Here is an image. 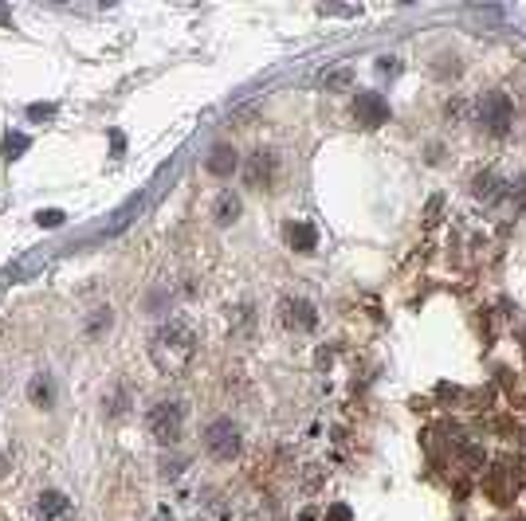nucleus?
Returning a JSON list of instances; mask_svg holds the SVG:
<instances>
[{
  "label": "nucleus",
  "instance_id": "obj_1",
  "mask_svg": "<svg viewBox=\"0 0 526 521\" xmlns=\"http://www.w3.org/2000/svg\"><path fill=\"white\" fill-rule=\"evenodd\" d=\"M150 356L169 377L181 372L197 356V326L189 322V318H169V322H161V329L150 341Z\"/></svg>",
  "mask_w": 526,
  "mask_h": 521
},
{
  "label": "nucleus",
  "instance_id": "obj_2",
  "mask_svg": "<svg viewBox=\"0 0 526 521\" xmlns=\"http://www.w3.org/2000/svg\"><path fill=\"white\" fill-rule=\"evenodd\" d=\"M146 432L158 439L161 447H174L181 432H185V404L181 400H161L146 411Z\"/></svg>",
  "mask_w": 526,
  "mask_h": 521
},
{
  "label": "nucleus",
  "instance_id": "obj_3",
  "mask_svg": "<svg viewBox=\"0 0 526 521\" xmlns=\"http://www.w3.org/2000/svg\"><path fill=\"white\" fill-rule=\"evenodd\" d=\"M244 447V435H240V424H232L228 416L213 419V424L205 427V451L213 455L216 463H232L236 455H240Z\"/></svg>",
  "mask_w": 526,
  "mask_h": 521
},
{
  "label": "nucleus",
  "instance_id": "obj_4",
  "mask_svg": "<svg viewBox=\"0 0 526 521\" xmlns=\"http://www.w3.org/2000/svg\"><path fill=\"white\" fill-rule=\"evenodd\" d=\"M476 118L487 134L503 137L511 130V98L499 95V90H487V95H479V103H476Z\"/></svg>",
  "mask_w": 526,
  "mask_h": 521
},
{
  "label": "nucleus",
  "instance_id": "obj_5",
  "mask_svg": "<svg viewBox=\"0 0 526 521\" xmlns=\"http://www.w3.org/2000/svg\"><path fill=\"white\" fill-rule=\"evenodd\" d=\"M487 494L499 502V506H507V502H514V494L522 490V471L519 466H511V463H499L491 474H487Z\"/></svg>",
  "mask_w": 526,
  "mask_h": 521
},
{
  "label": "nucleus",
  "instance_id": "obj_6",
  "mask_svg": "<svg viewBox=\"0 0 526 521\" xmlns=\"http://www.w3.org/2000/svg\"><path fill=\"white\" fill-rule=\"evenodd\" d=\"M279 318H283V326L295 329V333H311V329L319 326V310L306 298H283L279 302Z\"/></svg>",
  "mask_w": 526,
  "mask_h": 521
},
{
  "label": "nucleus",
  "instance_id": "obj_7",
  "mask_svg": "<svg viewBox=\"0 0 526 521\" xmlns=\"http://www.w3.org/2000/svg\"><path fill=\"white\" fill-rule=\"evenodd\" d=\"M353 114H358V126H366V130H377V126H385L389 118V103L374 90H361L358 98H353Z\"/></svg>",
  "mask_w": 526,
  "mask_h": 521
},
{
  "label": "nucleus",
  "instance_id": "obj_8",
  "mask_svg": "<svg viewBox=\"0 0 526 521\" xmlns=\"http://www.w3.org/2000/svg\"><path fill=\"white\" fill-rule=\"evenodd\" d=\"M56 400H59L56 377H51V372H32V380H28V404L40 408V411H51V408H56Z\"/></svg>",
  "mask_w": 526,
  "mask_h": 521
},
{
  "label": "nucleus",
  "instance_id": "obj_9",
  "mask_svg": "<svg viewBox=\"0 0 526 521\" xmlns=\"http://www.w3.org/2000/svg\"><path fill=\"white\" fill-rule=\"evenodd\" d=\"M275 169H279L275 153L256 149V153L248 157V172H244V177H248V185H251V188H267L271 180H275Z\"/></svg>",
  "mask_w": 526,
  "mask_h": 521
},
{
  "label": "nucleus",
  "instance_id": "obj_10",
  "mask_svg": "<svg viewBox=\"0 0 526 521\" xmlns=\"http://www.w3.org/2000/svg\"><path fill=\"white\" fill-rule=\"evenodd\" d=\"M236 165H240V153L232 149V145H213V153H208V161H205V169L213 172V177H232L236 172Z\"/></svg>",
  "mask_w": 526,
  "mask_h": 521
},
{
  "label": "nucleus",
  "instance_id": "obj_11",
  "mask_svg": "<svg viewBox=\"0 0 526 521\" xmlns=\"http://www.w3.org/2000/svg\"><path fill=\"white\" fill-rule=\"evenodd\" d=\"M287 243H291V251H298V255H311L314 247H319V232H314V224H306V219H295V224H287Z\"/></svg>",
  "mask_w": 526,
  "mask_h": 521
},
{
  "label": "nucleus",
  "instance_id": "obj_12",
  "mask_svg": "<svg viewBox=\"0 0 526 521\" xmlns=\"http://www.w3.org/2000/svg\"><path fill=\"white\" fill-rule=\"evenodd\" d=\"M71 510V498L63 490H40V498H35V514L43 521H56Z\"/></svg>",
  "mask_w": 526,
  "mask_h": 521
},
{
  "label": "nucleus",
  "instance_id": "obj_13",
  "mask_svg": "<svg viewBox=\"0 0 526 521\" xmlns=\"http://www.w3.org/2000/svg\"><path fill=\"white\" fill-rule=\"evenodd\" d=\"M240 212H244V204H240V196H236L232 188L216 196V204H213V219H216V227H228V224H236V219H240Z\"/></svg>",
  "mask_w": 526,
  "mask_h": 521
},
{
  "label": "nucleus",
  "instance_id": "obj_14",
  "mask_svg": "<svg viewBox=\"0 0 526 521\" xmlns=\"http://www.w3.org/2000/svg\"><path fill=\"white\" fill-rule=\"evenodd\" d=\"M111 326H114V310L111 306H98V310H90V318L83 322V333L90 337V341H98L103 333H111Z\"/></svg>",
  "mask_w": 526,
  "mask_h": 521
},
{
  "label": "nucleus",
  "instance_id": "obj_15",
  "mask_svg": "<svg viewBox=\"0 0 526 521\" xmlns=\"http://www.w3.org/2000/svg\"><path fill=\"white\" fill-rule=\"evenodd\" d=\"M24 149H28V137H24V134H8V137H4L8 161H16V153H24Z\"/></svg>",
  "mask_w": 526,
  "mask_h": 521
},
{
  "label": "nucleus",
  "instance_id": "obj_16",
  "mask_svg": "<svg viewBox=\"0 0 526 521\" xmlns=\"http://www.w3.org/2000/svg\"><path fill=\"white\" fill-rule=\"evenodd\" d=\"M495 188H499V180L491 177V172H487V177H476V196H487V200H491Z\"/></svg>",
  "mask_w": 526,
  "mask_h": 521
},
{
  "label": "nucleus",
  "instance_id": "obj_17",
  "mask_svg": "<svg viewBox=\"0 0 526 521\" xmlns=\"http://www.w3.org/2000/svg\"><path fill=\"white\" fill-rule=\"evenodd\" d=\"M35 219H40L43 227H59V224H63V212H56V208H51V212H40Z\"/></svg>",
  "mask_w": 526,
  "mask_h": 521
},
{
  "label": "nucleus",
  "instance_id": "obj_18",
  "mask_svg": "<svg viewBox=\"0 0 526 521\" xmlns=\"http://www.w3.org/2000/svg\"><path fill=\"white\" fill-rule=\"evenodd\" d=\"M377 71L381 75H397L401 67H397V59H377Z\"/></svg>",
  "mask_w": 526,
  "mask_h": 521
},
{
  "label": "nucleus",
  "instance_id": "obj_19",
  "mask_svg": "<svg viewBox=\"0 0 526 521\" xmlns=\"http://www.w3.org/2000/svg\"><path fill=\"white\" fill-rule=\"evenodd\" d=\"M326 521H350V506H334V510H330V517H326Z\"/></svg>",
  "mask_w": 526,
  "mask_h": 521
},
{
  "label": "nucleus",
  "instance_id": "obj_20",
  "mask_svg": "<svg viewBox=\"0 0 526 521\" xmlns=\"http://www.w3.org/2000/svg\"><path fill=\"white\" fill-rule=\"evenodd\" d=\"M28 114H32V118H51V114H56V106H32Z\"/></svg>",
  "mask_w": 526,
  "mask_h": 521
},
{
  "label": "nucleus",
  "instance_id": "obj_21",
  "mask_svg": "<svg viewBox=\"0 0 526 521\" xmlns=\"http://www.w3.org/2000/svg\"><path fill=\"white\" fill-rule=\"evenodd\" d=\"M8 20H12V16H8V12H4V8H0V24H8Z\"/></svg>",
  "mask_w": 526,
  "mask_h": 521
},
{
  "label": "nucleus",
  "instance_id": "obj_22",
  "mask_svg": "<svg viewBox=\"0 0 526 521\" xmlns=\"http://www.w3.org/2000/svg\"><path fill=\"white\" fill-rule=\"evenodd\" d=\"M522 451H526V435H522Z\"/></svg>",
  "mask_w": 526,
  "mask_h": 521
}]
</instances>
